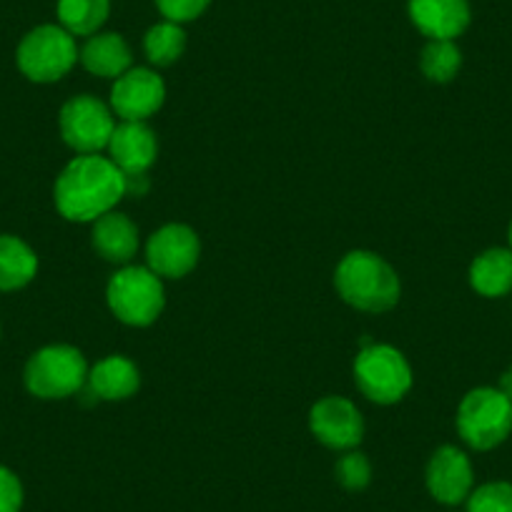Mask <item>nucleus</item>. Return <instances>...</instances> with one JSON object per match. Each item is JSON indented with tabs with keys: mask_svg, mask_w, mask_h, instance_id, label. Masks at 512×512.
I'll use <instances>...</instances> for the list:
<instances>
[{
	"mask_svg": "<svg viewBox=\"0 0 512 512\" xmlns=\"http://www.w3.org/2000/svg\"><path fill=\"white\" fill-rule=\"evenodd\" d=\"M123 196L126 179L111 159L98 154L76 156L56 181V209L78 224L113 211Z\"/></svg>",
	"mask_w": 512,
	"mask_h": 512,
	"instance_id": "f257e3e1",
	"label": "nucleus"
},
{
	"mask_svg": "<svg viewBox=\"0 0 512 512\" xmlns=\"http://www.w3.org/2000/svg\"><path fill=\"white\" fill-rule=\"evenodd\" d=\"M339 297L362 312H387L400 299V277L372 251H349L334 274Z\"/></svg>",
	"mask_w": 512,
	"mask_h": 512,
	"instance_id": "f03ea898",
	"label": "nucleus"
},
{
	"mask_svg": "<svg viewBox=\"0 0 512 512\" xmlns=\"http://www.w3.org/2000/svg\"><path fill=\"white\" fill-rule=\"evenodd\" d=\"M76 36L63 26H38L18 43L16 61L23 76L36 83H56L76 66L78 61Z\"/></svg>",
	"mask_w": 512,
	"mask_h": 512,
	"instance_id": "7ed1b4c3",
	"label": "nucleus"
},
{
	"mask_svg": "<svg viewBox=\"0 0 512 512\" xmlns=\"http://www.w3.org/2000/svg\"><path fill=\"white\" fill-rule=\"evenodd\" d=\"M354 382L377 405H395L410 392L412 369L390 344L364 342L354 359Z\"/></svg>",
	"mask_w": 512,
	"mask_h": 512,
	"instance_id": "20e7f679",
	"label": "nucleus"
},
{
	"mask_svg": "<svg viewBox=\"0 0 512 512\" xmlns=\"http://www.w3.org/2000/svg\"><path fill=\"white\" fill-rule=\"evenodd\" d=\"M106 299L116 319L131 327H149L164 312V284L149 267H123L108 282Z\"/></svg>",
	"mask_w": 512,
	"mask_h": 512,
	"instance_id": "39448f33",
	"label": "nucleus"
},
{
	"mask_svg": "<svg viewBox=\"0 0 512 512\" xmlns=\"http://www.w3.org/2000/svg\"><path fill=\"white\" fill-rule=\"evenodd\" d=\"M26 387L33 397L41 400H63L81 390L88 379V367L83 354L68 344H51L43 347L28 359Z\"/></svg>",
	"mask_w": 512,
	"mask_h": 512,
	"instance_id": "423d86ee",
	"label": "nucleus"
},
{
	"mask_svg": "<svg viewBox=\"0 0 512 512\" xmlns=\"http://www.w3.org/2000/svg\"><path fill=\"white\" fill-rule=\"evenodd\" d=\"M457 430L472 450H492L512 432V402L492 387L467 392L457 410Z\"/></svg>",
	"mask_w": 512,
	"mask_h": 512,
	"instance_id": "0eeeda50",
	"label": "nucleus"
},
{
	"mask_svg": "<svg viewBox=\"0 0 512 512\" xmlns=\"http://www.w3.org/2000/svg\"><path fill=\"white\" fill-rule=\"evenodd\" d=\"M58 123L63 141L81 156L108 149L116 128L111 108L93 96H76L63 103Z\"/></svg>",
	"mask_w": 512,
	"mask_h": 512,
	"instance_id": "6e6552de",
	"label": "nucleus"
},
{
	"mask_svg": "<svg viewBox=\"0 0 512 512\" xmlns=\"http://www.w3.org/2000/svg\"><path fill=\"white\" fill-rule=\"evenodd\" d=\"M201 254L199 236L186 224H166L146 244V264L156 277L181 279L196 267Z\"/></svg>",
	"mask_w": 512,
	"mask_h": 512,
	"instance_id": "1a4fd4ad",
	"label": "nucleus"
},
{
	"mask_svg": "<svg viewBox=\"0 0 512 512\" xmlns=\"http://www.w3.org/2000/svg\"><path fill=\"white\" fill-rule=\"evenodd\" d=\"M166 86L149 68H128L111 88V108L123 121H146L164 106Z\"/></svg>",
	"mask_w": 512,
	"mask_h": 512,
	"instance_id": "9d476101",
	"label": "nucleus"
},
{
	"mask_svg": "<svg viewBox=\"0 0 512 512\" xmlns=\"http://www.w3.org/2000/svg\"><path fill=\"white\" fill-rule=\"evenodd\" d=\"M314 437L332 450H354L362 442L364 422L347 397H324L309 412Z\"/></svg>",
	"mask_w": 512,
	"mask_h": 512,
	"instance_id": "9b49d317",
	"label": "nucleus"
},
{
	"mask_svg": "<svg viewBox=\"0 0 512 512\" xmlns=\"http://www.w3.org/2000/svg\"><path fill=\"white\" fill-rule=\"evenodd\" d=\"M472 475L470 457L457 447L445 445L432 455L430 465H427V490L435 500L445 502V505H460L470 497Z\"/></svg>",
	"mask_w": 512,
	"mask_h": 512,
	"instance_id": "f8f14e48",
	"label": "nucleus"
},
{
	"mask_svg": "<svg viewBox=\"0 0 512 512\" xmlns=\"http://www.w3.org/2000/svg\"><path fill=\"white\" fill-rule=\"evenodd\" d=\"M410 21L430 41H455L470 26V0H407Z\"/></svg>",
	"mask_w": 512,
	"mask_h": 512,
	"instance_id": "ddd939ff",
	"label": "nucleus"
},
{
	"mask_svg": "<svg viewBox=\"0 0 512 512\" xmlns=\"http://www.w3.org/2000/svg\"><path fill=\"white\" fill-rule=\"evenodd\" d=\"M108 154L123 176H141L149 174L154 166L159 144L154 131L144 121H123L121 126L113 128Z\"/></svg>",
	"mask_w": 512,
	"mask_h": 512,
	"instance_id": "4468645a",
	"label": "nucleus"
},
{
	"mask_svg": "<svg viewBox=\"0 0 512 512\" xmlns=\"http://www.w3.org/2000/svg\"><path fill=\"white\" fill-rule=\"evenodd\" d=\"M93 246L106 262L126 264L139 251V229L126 214L108 211L93 221Z\"/></svg>",
	"mask_w": 512,
	"mask_h": 512,
	"instance_id": "2eb2a0df",
	"label": "nucleus"
},
{
	"mask_svg": "<svg viewBox=\"0 0 512 512\" xmlns=\"http://www.w3.org/2000/svg\"><path fill=\"white\" fill-rule=\"evenodd\" d=\"M81 63L86 66L88 73L101 78H113L116 81L118 76L131 68V48L123 41V36L118 33H96L86 41V46L78 53Z\"/></svg>",
	"mask_w": 512,
	"mask_h": 512,
	"instance_id": "dca6fc26",
	"label": "nucleus"
},
{
	"mask_svg": "<svg viewBox=\"0 0 512 512\" xmlns=\"http://www.w3.org/2000/svg\"><path fill=\"white\" fill-rule=\"evenodd\" d=\"M88 387L101 400H126L139 390V369L131 359L121 357V354H111V357L101 359L96 367L88 372Z\"/></svg>",
	"mask_w": 512,
	"mask_h": 512,
	"instance_id": "f3484780",
	"label": "nucleus"
},
{
	"mask_svg": "<svg viewBox=\"0 0 512 512\" xmlns=\"http://www.w3.org/2000/svg\"><path fill=\"white\" fill-rule=\"evenodd\" d=\"M470 284L482 297H505L512 292V249H487L470 267Z\"/></svg>",
	"mask_w": 512,
	"mask_h": 512,
	"instance_id": "a211bd4d",
	"label": "nucleus"
},
{
	"mask_svg": "<svg viewBox=\"0 0 512 512\" xmlns=\"http://www.w3.org/2000/svg\"><path fill=\"white\" fill-rule=\"evenodd\" d=\"M38 256L23 239L0 234V292H16L33 282Z\"/></svg>",
	"mask_w": 512,
	"mask_h": 512,
	"instance_id": "6ab92c4d",
	"label": "nucleus"
},
{
	"mask_svg": "<svg viewBox=\"0 0 512 512\" xmlns=\"http://www.w3.org/2000/svg\"><path fill=\"white\" fill-rule=\"evenodd\" d=\"M58 26L71 36H96L98 28L108 21L111 0H58Z\"/></svg>",
	"mask_w": 512,
	"mask_h": 512,
	"instance_id": "aec40b11",
	"label": "nucleus"
},
{
	"mask_svg": "<svg viewBox=\"0 0 512 512\" xmlns=\"http://www.w3.org/2000/svg\"><path fill=\"white\" fill-rule=\"evenodd\" d=\"M186 33L179 23L161 21L151 26L144 36V51L154 66H171L184 56Z\"/></svg>",
	"mask_w": 512,
	"mask_h": 512,
	"instance_id": "412c9836",
	"label": "nucleus"
},
{
	"mask_svg": "<svg viewBox=\"0 0 512 512\" xmlns=\"http://www.w3.org/2000/svg\"><path fill=\"white\" fill-rule=\"evenodd\" d=\"M422 73L435 83H447L462 66V53L455 41H430L420 58Z\"/></svg>",
	"mask_w": 512,
	"mask_h": 512,
	"instance_id": "4be33fe9",
	"label": "nucleus"
},
{
	"mask_svg": "<svg viewBox=\"0 0 512 512\" xmlns=\"http://www.w3.org/2000/svg\"><path fill=\"white\" fill-rule=\"evenodd\" d=\"M467 512H512L510 482H487L467 497Z\"/></svg>",
	"mask_w": 512,
	"mask_h": 512,
	"instance_id": "5701e85b",
	"label": "nucleus"
},
{
	"mask_svg": "<svg viewBox=\"0 0 512 512\" xmlns=\"http://www.w3.org/2000/svg\"><path fill=\"white\" fill-rule=\"evenodd\" d=\"M337 477L347 490H362V487L369 485L372 467H369V460L362 452H347L337 462Z\"/></svg>",
	"mask_w": 512,
	"mask_h": 512,
	"instance_id": "b1692460",
	"label": "nucleus"
},
{
	"mask_svg": "<svg viewBox=\"0 0 512 512\" xmlns=\"http://www.w3.org/2000/svg\"><path fill=\"white\" fill-rule=\"evenodd\" d=\"M211 6V0H156V8L161 16L171 23H189L204 16L206 8Z\"/></svg>",
	"mask_w": 512,
	"mask_h": 512,
	"instance_id": "393cba45",
	"label": "nucleus"
},
{
	"mask_svg": "<svg viewBox=\"0 0 512 512\" xmlns=\"http://www.w3.org/2000/svg\"><path fill=\"white\" fill-rule=\"evenodd\" d=\"M23 485L18 475L0 465V512H21Z\"/></svg>",
	"mask_w": 512,
	"mask_h": 512,
	"instance_id": "a878e982",
	"label": "nucleus"
},
{
	"mask_svg": "<svg viewBox=\"0 0 512 512\" xmlns=\"http://www.w3.org/2000/svg\"><path fill=\"white\" fill-rule=\"evenodd\" d=\"M500 392L512 402V367L500 377Z\"/></svg>",
	"mask_w": 512,
	"mask_h": 512,
	"instance_id": "bb28decb",
	"label": "nucleus"
},
{
	"mask_svg": "<svg viewBox=\"0 0 512 512\" xmlns=\"http://www.w3.org/2000/svg\"><path fill=\"white\" fill-rule=\"evenodd\" d=\"M510 249H512V224H510Z\"/></svg>",
	"mask_w": 512,
	"mask_h": 512,
	"instance_id": "cd10ccee",
	"label": "nucleus"
}]
</instances>
